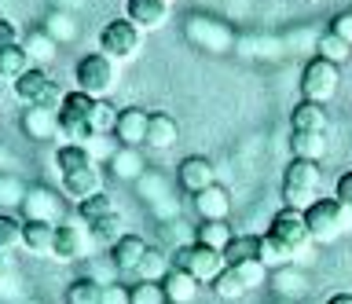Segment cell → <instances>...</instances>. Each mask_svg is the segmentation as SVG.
Wrapping results in <instances>:
<instances>
[{
    "mask_svg": "<svg viewBox=\"0 0 352 304\" xmlns=\"http://www.w3.org/2000/svg\"><path fill=\"white\" fill-rule=\"evenodd\" d=\"M305 220H308L312 242H334V238L345 231V205L338 198H316L305 209Z\"/></svg>",
    "mask_w": 352,
    "mask_h": 304,
    "instance_id": "5b68a950",
    "label": "cell"
},
{
    "mask_svg": "<svg viewBox=\"0 0 352 304\" xmlns=\"http://www.w3.org/2000/svg\"><path fill=\"white\" fill-rule=\"evenodd\" d=\"M85 227H88V235H92V246H103V249H110L121 238V216L118 213L103 216V220H92Z\"/></svg>",
    "mask_w": 352,
    "mask_h": 304,
    "instance_id": "4dcf8cb0",
    "label": "cell"
},
{
    "mask_svg": "<svg viewBox=\"0 0 352 304\" xmlns=\"http://www.w3.org/2000/svg\"><path fill=\"white\" fill-rule=\"evenodd\" d=\"M195 198V213L202 216V220H228L231 213V194L220 187V183H209L206 191L191 194Z\"/></svg>",
    "mask_w": 352,
    "mask_h": 304,
    "instance_id": "2e32d148",
    "label": "cell"
},
{
    "mask_svg": "<svg viewBox=\"0 0 352 304\" xmlns=\"http://www.w3.org/2000/svg\"><path fill=\"white\" fill-rule=\"evenodd\" d=\"M305 275L301 271H290V268H279V275L272 279V286L279 290V293H301L305 290V282H301Z\"/></svg>",
    "mask_w": 352,
    "mask_h": 304,
    "instance_id": "b9f144b4",
    "label": "cell"
},
{
    "mask_svg": "<svg viewBox=\"0 0 352 304\" xmlns=\"http://www.w3.org/2000/svg\"><path fill=\"white\" fill-rule=\"evenodd\" d=\"M147 238H140V235H121L114 246H110V264H114L118 271H125V275H136V268H140V260L147 257Z\"/></svg>",
    "mask_w": 352,
    "mask_h": 304,
    "instance_id": "4fadbf2b",
    "label": "cell"
},
{
    "mask_svg": "<svg viewBox=\"0 0 352 304\" xmlns=\"http://www.w3.org/2000/svg\"><path fill=\"white\" fill-rule=\"evenodd\" d=\"M114 125H118V110L107 100H96V106H92V132L96 136H114Z\"/></svg>",
    "mask_w": 352,
    "mask_h": 304,
    "instance_id": "74e56055",
    "label": "cell"
},
{
    "mask_svg": "<svg viewBox=\"0 0 352 304\" xmlns=\"http://www.w3.org/2000/svg\"><path fill=\"white\" fill-rule=\"evenodd\" d=\"M209 286H213V293H217L220 301H239L242 293H246V286H242V279L235 275V268H224V271H220V275H217L213 282H209Z\"/></svg>",
    "mask_w": 352,
    "mask_h": 304,
    "instance_id": "d590c367",
    "label": "cell"
},
{
    "mask_svg": "<svg viewBox=\"0 0 352 304\" xmlns=\"http://www.w3.org/2000/svg\"><path fill=\"white\" fill-rule=\"evenodd\" d=\"M176 180H180V187H184V191H191V194L206 191L209 183H217V180H213V161L202 158V154L184 158V161H180V169H176Z\"/></svg>",
    "mask_w": 352,
    "mask_h": 304,
    "instance_id": "5bb4252c",
    "label": "cell"
},
{
    "mask_svg": "<svg viewBox=\"0 0 352 304\" xmlns=\"http://www.w3.org/2000/svg\"><path fill=\"white\" fill-rule=\"evenodd\" d=\"M22 246V220H15L11 213H0V253Z\"/></svg>",
    "mask_w": 352,
    "mask_h": 304,
    "instance_id": "ab89813d",
    "label": "cell"
},
{
    "mask_svg": "<svg viewBox=\"0 0 352 304\" xmlns=\"http://www.w3.org/2000/svg\"><path fill=\"white\" fill-rule=\"evenodd\" d=\"M319 161H305V158H294L283 172V202L290 209H308L316 198H319Z\"/></svg>",
    "mask_w": 352,
    "mask_h": 304,
    "instance_id": "6da1fadb",
    "label": "cell"
},
{
    "mask_svg": "<svg viewBox=\"0 0 352 304\" xmlns=\"http://www.w3.org/2000/svg\"><path fill=\"white\" fill-rule=\"evenodd\" d=\"M143 158H140V147H118L114 154H110V172H114V180H140L143 176Z\"/></svg>",
    "mask_w": 352,
    "mask_h": 304,
    "instance_id": "603a6c76",
    "label": "cell"
},
{
    "mask_svg": "<svg viewBox=\"0 0 352 304\" xmlns=\"http://www.w3.org/2000/svg\"><path fill=\"white\" fill-rule=\"evenodd\" d=\"M147 110H140V106H125V110H118V125H114V139L121 147H143L147 143Z\"/></svg>",
    "mask_w": 352,
    "mask_h": 304,
    "instance_id": "8fae6325",
    "label": "cell"
},
{
    "mask_svg": "<svg viewBox=\"0 0 352 304\" xmlns=\"http://www.w3.org/2000/svg\"><path fill=\"white\" fill-rule=\"evenodd\" d=\"M187 37H191L198 48H209V51H228L231 48V34L220 23H209V19H191V23H187Z\"/></svg>",
    "mask_w": 352,
    "mask_h": 304,
    "instance_id": "e0dca14e",
    "label": "cell"
},
{
    "mask_svg": "<svg viewBox=\"0 0 352 304\" xmlns=\"http://www.w3.org/2000/svg\"><path fill=\"white\" fill-rule=\"evenodd\" d=\"M316 48H319V59L334 62V67H341V62L352 56V45H345V40H341L338 34H330V30H327L323 37H319V45H316Z\"/></svg>",
    "mask_w": 352,
    "mask_h": 304,
    "instance_id": "e575fe53",
    "label": "cell"
},
{
    "mask_svg": "<svg viewBox=\"0 0 352 304\" xmlns=\"http://www.w3.org/2000/svg\"><path fill=\"white\" fill-rule=\"evenodd\" d=\"M19 45V26L11 19H0V48H11Z\"/></svg>",
    "mask_w": 352,
    "mask_h": 304,
    "instance_id": "c3c4849f",
    "label": "cell"
},
{
    "mask_svg": "<svg viewBox=\"0 0 352 304\" xmlns=\"http://www.w3.org/2000/svg\"><path fill=\"white\" fill-rule=\"evenodd\" d=\"M125 19L140 30H162L169 23V0H125Z\"/></svg>",
    "mask_w": 352,
    "mask_h": 304,
    "instance_id": "30bf717a",
    "label": "cell"
},
{
    "mask_svg": "<svg viewBox=\"0 0 352 304\" xmlns=\"http://www.w3.org/2000/svg\"><path fill=\"white\" fill-rule=\"evenodd\" d=\"M198 282L195 275H187V271H180V268H173L169 275L162 279V290H165V297H169V304H191L195 297H198Z\"/></svg>",
    "mask_w": 352,
    "mask_h": 304,
    "instance_id": "ffe728a7",
    "label": "cell"
},
{
    "mask_svg": "<svg viewBox=\"0 0 352 304\" xmlns=\"http://www.w3.org/2000/svg\"><path fill=\"white\" fill-rule=\"evenodd\" d=\"M173 268L187 271V275H195L198 282H213L220 271H224V253L220 249H209L202 242H191V246H180L173 253Z\"/></svg>",
    "mask_w": 352,
    "mask_h": 304,
    "instance_id": "3957f363",
    "label": "cell"
},
{
    "mask_svg": "<svg viewBox=\"0 0 352 304\" xmlns=\"http://www.w3.org/2000/svg\"><path fill=\"white\" fill-rule=\"evenodd\" d=\"M327 125H330V117L323 110V103H297L294 106V114H290V128L294 132H327Z\"/></svg>",
    "mask_w": 352,
    "mask_h": 304,
    "instance_id": "44dd1931",
    "label": "cell"
},
{
    "mask_svg": "<svg viewBox=\"0 0 352 304\" xmlns=\"http://www.w3.org/2000/svg\"><path fill=\"white\" fill-rule=\"evenodd\" d=\"M22 132L30 139H55L59 136V114L48 110V106H26L22 110Z\"/></svg>",
    "mask_w": 352,
    "mask_h": 304,
    "instance_id": "9a60e30c",
    "label": "cell"
},
{
    "mask_svg": "<svg viewBox=\"0 0 352 304\" xmlns=\"http://www.w3.org/2000/svg\"><path fill=\"white\" fill-rule=\"evenodd\" d=\"M92 235H88V227L81 224H59L55 227V249L52 257L63 260V264H74V260H85L88 253H92Z\"/></svg>",
    "mask_w": 352,
    "mask_h": 304,
    "instance_id": "ba28073f",
    "label": "cell"
},
{
    "mask_svg": "<svg viewBox=\"0 0 352 304\" xmlns=\"http://www.w3.org/2000/svg\"><path fill=\"white\" fill-rule=\"evenodd\" d=\"M15 268H11L8 253H0V297H8V293H15Z\"/></svg>",
    "mask_w": 352,
    "mask_h": 304,
    "instance_id": "f6af8a7d",
    "label": "cell"
},
{
    "mask_svg": "<svg viewBox=\"0 0 352 304\" xmlns=\"http://www.w3.org/2000/svg\"><path fill=\"white\" fill-rule=\"evenodd\" d=\"M63 194L70 202H85L92 198V194L103 191V176H99L96 165H85V169H74V172H63Z\"/></svg>",
    "mask_w": 352,
    "mask_h": 304,
    "instance_id": "7c38bea8",
    "label": "cell"
},
{
    "mask_svg": "<svg viewBox=\"0 0 352 304\" xmlns=\"http://www.w3.org/2000/svg\"><path fill=\"white\" fill-rule=\"evenodd\" d=\"M22 246H26L30 257H52V249H55V224L26 220V224H22Z\"/></svg>",
    "mask_w": 352,
    "mask_h": 304,
    "instance_id": "d6986e66",
    "label": "cell"
},
{
    "mask_svg": "<svg viewBox=\"0 0 352 304\" xmlns=\"http://www.w3.org/2000/svg\"><path fill=\"white\" fill-rule=\"evenodd\" d=\"M22 48H26V56L33 59V67H44V62H52L55 56H59V40H55L48 30H33Z\"/></svg>",
    "mask_w": 352,
    "mask_h": 304,
    "instance_id": "484cf974",
    "label": "cell"
},
{
    "mask_svg": "<svg viewBox=\"0 0 352 304\" xmlns=\"http://www.w3.org/2000/svg\"><path fill=\"white\" fill-rule=\"evenodd\" d=\"M246 260H261V238L257 235H235L224 246V264L228 268L246 264Z\"/></svg>",
    "mask_w": 352,
    "mask_h": 304,
    "instance_id": "cb8c5ba5",
    "label": "cell"
},
{
    "mask_svg": "<svg viewBox=\"0 0 352 304\" xmlns=\"http://www.w3.org/2000/svg\"><path fill=\"white\" fill-rule=\"evenodd\" d=\"M26 70H33V59L26 56L22 45H11V48H0V78L15 84Z\"/></svg>",
    "mask_w": 352,
    "mask_h": 304,
    "instance_id": "4316f807",
    "label": "cell"
},
{
    "mask_svg": "<svg viewBox=\"0 0 352 304\" xmlns=\"http://www.w3.org/2000/svg\"><path fill=\"white\" fill-rule=\"evenodd\" d=\"M176 139H180L176 117L165 114V110H154L147 117V147L151 150H169V147H176Z\"/></svg>",
    "mask_w": 352,
    "mask_h": 304,
    "instance_id": "ac0fdd59",
    "label": "cell"
},
{
    "mask_svg": "<svg viewBox=\"0 0 352 304\" xmlns=\"http://www.w3.org/2000/svg\"><path fill=\"white\" fill-rule=\"evenodd\" d=\"M132 304H169V297H165L162 282H136L132 286Z\"/></svg>",
    "mask_w": 352,
    "mask_h": 304,
    "instance_id": "60d3db41",
    "label": "cell"
},
{
    "mask_svg": "<svg viewBox=\"0 0 352 304\" xmlns=\"http://www.w3.org/2000/svg\"><path fill=\"white\" fill-rule=\"evenodd\" d=\"M231 238L235 235H231L228 220H198V227H195V242H202L209 249H220V253H224V246Z\"/></svg>",
    "mask_w": 352,
    "mask_h": 304,
    "instance_id": "f1b7e54d",
    "label": "cell"
},
{
    "mask_svg": "<svg viewBox=\"0 0 352 304\" xmlns=\"http://www.w3.org/2000/svg\"><path fill=\"white\" fill-rule=\"evenodd\" d=\"M327 304H352V293H334Z\"/></svg>",
    "mask_w": 352,
    "mask_h": 304,
    "instance_id": "681fc988",
    "label": "cell"
},
{
    "mask_svg": "<svg viewBox=\"0 0 352 304\" xmlns=\"http://www.w3.org/2000/svg\"><path fill=\"white\" fill-rule=\"evenodd\" d=\"M235 275L242 279V286L250 293V290H257L268 282V264H264V260H246V264H235Z\"/></svg>",
    "mask_w": 352,
    "mask_h": 304,
    "instance_id": "f35d334b",
    "label": "cell"
},
{
    "mask_svg": "<svg viewBox=\"0 0 352 304\" xmlns=\"http://www.w3.org/2000/svg\"><path fill=\"white\" fill-rule=\"evenodd\" d=\"M330 34H338L345 45H352V12L345 15H334V23H330Z\"/></svg>",
    "mask_w": 352,
    "mask_h": 304,
    "instance_id": "bcb514c9",
    "label": "cell"
},
{
    "mask_svg": "<svg viewBox=\"0 0 352 304\" xmlns=\"http://www.w3.org/2000/svg\"><path fill=\"white\" fill-rule=\"evenodd\" d=\"M85 165H96L92 150L85 143H63L55 150V169H59V176L63 172H74V169H85Z\"/></svg>",
    "mask_w": 352,
    "mask_h": 304,
    "instance_id": "83f0119b",
    "label": "cell"
},
{
    "mask_svg": "<svg viewBox=\"0 0 352 304\" xmlns=\"http://www.w3.org/2000/svg\"><path fill=\"white\" fill-rule=\"evenodd\" d=\"M110 213H118V209H114V198H110L107 191H99V194H92V198L77 202V216H81L85 224L103 220V216H110Z\"/></svg>",
    "mask_w": 352,
    "mask_h": 304,
    "instance_id": "d6a6232c",
    "label": "cell"
},
{
    "mask_svg": "<svg viewBox=\"0 0 352 304\" xmlns=\"http://www.w3.org/2000/svg\"><path fill=\"white\" fill-rule=\"evenodd\" d=\"M268 235H272L290 257L301 253V249L312 242V235H308V220H305V209H290V205H283V209L272 216Z\"/></svg>",
    "mask_w": 352,
    "mask_h": 304,
    "instance_id": "8992f818",
    "label": "cell"
},
{
    "mask_svg": "<svg viewBox=\"0 0 352 304\" xmlns=\"http://www.w3.org/2000/svg\"><path fill=\"white\" fill-rule=\"evenodd\" d=\"M74 78H77V89H81L85 95L107 100V95L114 92V84H118V62L107 59L103 51H88V56L77 62Z\"/></svg>",
    "mask_w": 352,
    "mask_h": 304,
    "instance_id": "7a4b0ae2",
    "label": "cell"
},
{
    "mask_svg": "<svg viewBox=\"0 0 352 304\" xmlns=\"http://www.w3.org/2000/svg\"><path fill=\"white\" fill-rule=\"evenodd\" d=\"M261 260H264V264H283V268H286L290 253H286V249H283L279 242H275L272 235H264V238H261Z\"/></svg>",
    "mask_w": 352,
    "mask_h": 304,
    "instance_id": "7bdbcfd3",
    "label": "cell"
},
{
    "mask_svg": "<svg viewBox=\"0 0 352 304\" xmlns=\"http://www.w3.org/2000/svg\"><path fill=\"white\" fill-rule=\"evenodd\" d=\"M99 301H103V286L88 275L74 279L70 286H66V304H99Z\"/></svg>",
    "mask_w": 352,
    "mask_h": 304,
    "instance_id": "1f68e13d",
    "label": "cell"
},
{
    "mask_svg": "<svg viewBox=\"0 0 352 304\" xmlns=\"http://www.w3.org/2000/svg\"><path fill=\"white\" fill-rule=\"evenodd\" d=\"M22 216L26 220H41V224H55L63 220V205H59V194H55L52 187H26V198H22Z\"/></svg>",
    "mask_w": 352,
    "mask_h": 304,
    "instance_id": "9c48e42d",
    "label": "cell"
},
{
    "mask_svg": "<svg viewBox=\"0 0 352 304\" xmlns=\"http://www.w3.org/2000/svg\"><path fill=\"white\" fill-rule=\"evenodd\" d=\"M334 198L345 205V209H352V169L341 172V180H338V187H334Z\"/></svg>",
    "mask_w": 352,
    "mask_h": 304,
    "instance_id": "7dc6e473",
    "label": "cell"
},
{
    "mask_svg": "<svg viewBox=\"0 0 352 304\" xmlns=\"http://www.w3.org/2000/svg\"><path fill=\"white\" fill-rule=\"evenodd\" d=\"M290 154L305 161H319L327 154V132H290Z\"/></svg>",
    "mask_w": 352,
    "mask_h": 304,
    "instance_id": "d4e9b609",
    "label": "cell"
},
{
    "mask_svg": "<svg viewBox=\"0 0 352 304\" xmlns=\"http://www.w3.org/2000/svg\"><path fill=\"white\" fill-rule=\"evenodd\" d=\"M48 84H52L48 73H44L41 67H33V70L22 73V78L11 84V89H15V95H19V100L26 103V106H37V103H41V95L48 92Z\"/></svg>",
    "mask_w": 352,
    "mask_h": 304,
    "instance_id": "7402d4cb",
    "label": "cell"
},
{
    "mask_svg": "<svg viewBox=\"0 0 352 304\" xmlns=\"http://www.w3.org/2000/svg\"><path fill=\"white\" fill-rule=\"evenodd\" d=\"M169 4H173V0H169Z\"/></svg>",
    "mask_w": 352,
    "mask_h": 304,
    "instance_id": "f907efd6",
    "label": "cell"
},
{
    "mask_svg": "<svg viewBox=\"0 0 352 304\" xmlns=\"http://www.w3.org/2000/svg\"><path fill=\"white\" fill-rule=\"evenodd\" d=\"M99 304H132V286L107 282V286H103V301H99Z\"/></svg>",
    "mask_w": 352,
    "mask_h": 304,
    "instance_id": "ee69618b",
    "label": "cell"
},
{
    "mask_svg": "<svg viewBox=\"0 0 352 304\" xmlns=\"http://www.w3.org/2000/svg\"><path fill=\"white\" fill-rule=\"evenodd\" d=\"M140 34L143 30L132 26L129 19H114V23H107L99 30V51L114 62H129L140 56Z\"/></svg>",
    "mask_w": 352,
    "mask_h": 304,
    "instance_id": "277c9868",
    "label": "cell"
},
{
    "mask_svg": "<svg viewBox=\"0 0 352 304\" xmlns=\"http://www.w3.org/2000/svg\"><path fill=\"white\" fill-rule=\"evenodd\" d=\"M173 271V257H165L162 249H147V257L140 260V268H136V275H140V282H162L165 275Z\"/></svg>",
    "mask_w": 352,
    "mask_h": 304,
    "instance_id": "f546056e",
    "label": "cell"
},
{
    "mask_svg": "<svg viewBox=\"0 0 352 304\" xmlns=\"http://www.w3.org/2000/svg\"><path fill=\"white\" fill-rule=\"evenodd\" d=\"M22 198H26V183L19 176H11V172H0V213L22 205Z\"/></svg>",
    "mask_w": 352,
    "mask_h": 304,
    "instance_id": "836d02e7",
    "label": "cell"
},
{
    "mask_svg": "<svg viewBox=\"0 0 352 304\" xmlns=\"http://www.w3.org/2000/svg\"><path fill=\"white\" fill-rule=\"evenodd\" d=\"M44 30L59 40V45H66V40H74L77 37V23H74V15L70 12H52L48 15V23H44Z\"/></svg>",
    "mask_w": 352,
    "mask_h": 304,
    "instance_id": "8d00e7d4",
    "label": "cell"
},
{
    "mask_svg": "<svg viewBox=\"0 0 352 304\" xmlns=\"http://www.w3.org/2000/svg\"><path fill=\"white\" fill-rule=\"evenodd\" d=\"M338 84H341V73L334 62H327V59H312L305 67L301 73V95L308 103H330L338 95Z\"/></svg>",
    "mask_w": 352,
    "mask_h": 304,
    "instance_id": "52a82bcc",
    "label": "cell"
}]
</instances>
